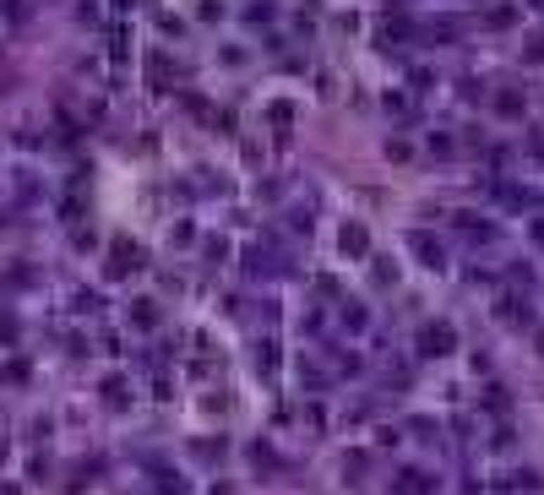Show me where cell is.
I'll return each mask as SVG.
<instances>
[{
	"mask_svg": "<svg viewBox=\"0 0 544 495\" xmlns=\"http://www.w3.org/2000/svg\"><path fill=\"white\" fill-rule=\"evenodd\" d=\"M436 484H430V474H419V468H403L398 479H392V495H430Z\"/></svg>",
	"mask_w": 544,
	"mask_h": 495,
	"instance_id": "6da1fadb",
	"label": "cell"
},
{
	"mask_svg": "<svg viewBox=\"0 0 544 495\" xmlns=\"http://www.w3.org/2000/svg\"><path fill=\"white\" fill-rule=\"evenodd\" d=\"M136 262H142V250H136V245H126V240H120V245H115V256H109V272L120 278V272H131V267H136Z\"/></svg>",
	"mask_w": 544,
	"mask_h": 495,
	"instance_id": "7a4b0ae2",
	"label": "cell"
},
{
	"mask_svg": "<svg viewBox=\"0 0 544 495\" xmlns=\"http://www.w3.org/2000/svg\"><path fill=\"white\" fill-rule=\"evenodd\" d=\"M425 354H446L452 349V327H425V343H419Z\"/></svg>",
	"mask_w": 544,
	"mask_h": 495,
	"instance_id": "3957f363",
	"label": "cell"
},
{
	"mask_svg": "<svg viewBox=\"0 0 544 495\" xmlns=\"http://www.w3.org/2000/svg\"><path fill=\"white\" fill-rule=\"evenodd\" d=\"M343 250L349 256H365V224H343Z\"/></svg>",
	"mask_w": 544,
	"mask_h": 495,
	"instance_id": "277c9868",
	"label": "cell"
},
{
	"mask_svg": "<svg viewBox=\"0 0 544 495\" xmlns=\"http://www.w3.org/2000/svg\"><path fill=\"white\" fill-rule=\"evenodd\" d=\"M414 250H419V262H430V267H441V245H430L425 234H414Z\"/></svg>",
	"mask_w": 544,
	"mask_h": 495,
	"instance_id": "5b68a950",
	"label": "cell"
},
{
	"mask_svg": "<svg viewBox=\"0 0 544 495\" xmlns=\"http://www.w3.org/2000/svg\"><path fill=\"white\" fill-rule=\"evenodd\" d=\"M109 60L126 65V27H115V33H109Z\"/></svg>",
	"mask_w": 544,
	"mask_h": 495,
	"instance_id": "8992f818",
	"label": "cell"
},
{
	"mask_svg": "<svg viewBox=\"0 0 544 495\" xmlns=\"http://www.w3.org/2000/svg\"><path fill=\"white\" fill-rule=\"evenodd\" d=\"M104 403H109V409H126V387H120V375L104 387Z\"/></svg>",
	"mask_w": 544,
	"mask_h": 495,
	"instance_id": "52a82bcc",
	"label": "cell"
},
{
	"mask_svg": "<svg viewBox=\"0 0 544 495\" xmlns=\"http://www.w3.org/2000/svg\"><path fill=\"white\" fill-rule=\"evenodd\" d=\"M496 109H501V115H523V93H501Z\"/></svg>",
	"mask_w": 544,
	"mask_h": 495,
	"instance_id": "ba28073f",
	"label": "cell"
},
{
	"mask_svg": "<svg viewBox=\"0 0 544 495\" xmlns=\"http://www.w3.org/2000/svg\"><path fill=\"white\" fill-rule=\"evenodd\" d=\"M131 316H136V327H153V321H158V305H147V300H142Z\"/></svg>",
	"mask_w": 544,
	"mask_h": 495,
	"instance_id": "9c48e42d",
	"label": "cell"
},
{
	"mask_svg": "<svg viewBox=\"0 0 544 495\" xmlns=\"http://www.w3.org/2000/svg\"><path fill=\"white\" fill-rule=\"evenodd\" d=\"M256 365H261V371H272V365H278V354H272V343H261V349H256Z\"/></svg>",
	"mask_w": 544,
	"mask_h": 495,
	"instance_id": "30bf717a",
	"label": "cell"
},
{
	"mask_svg": "<svg viewBox=\"0 0 544 495\" xmlns=\"http://www.w3.org/2000/svg\"><path fill=\"white\" fill-rule=\"evenodd\" d=\"M115 6H131V0H115Z\"/></svg>",
	"mask_w": 544,
	"mask_h": 495,
	"instance_id": "8fae6325",
	"label": "cell"
},
{
	"mask_svg": "<svg viewBox=\"0 0 544 495\" xmlns=\"http://www.w3.org/2000/svg\"><path fill=\"white\" fill-rule=\"evenodd\" d=\"M539 349H544V332H539Z\"/></svg>",
	"mask_w": 544,
	"mask_h": 495,
	"instance_id": "7c38bea8",
	"label": "cell"
}]
</instances>
